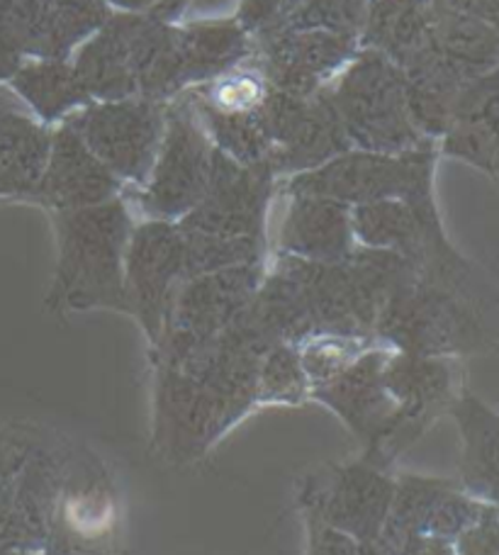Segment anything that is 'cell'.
<instances>
[{"instance_id":"6da1fadb","label":"cell","mask_w":499,"mask_h":555,"mask_svg":"<svg viewBox=\"0 0 499 555\" xmlns=\"http://www.w3.org/2000/svg\"><path fill=\"white\" fill-rule=\"evenodd\" d=\"M414 273L402 256L366 246L336 263L276 254L246 312L273 346H303L315 336L375 341L385 300Z\"/></svg>"},{"instance_id":"7a4b0ae2","label":"cell","mask_w":499,"mask_h":555,"mask_svg":"<svg viewBox=\"0 0 499 555\" xmlns=\"http://www.w3.org/2000/svg\"><path fill=\"white\" fill-rule=\"evenodd\" d=\"M52 224L56 263L47 310L52 314L93 310L127 314L125 259L137 224L127 195L86 210L52 212Z\"/></svg>"},{"instance_id":"3957f363","label":"cell","mask_w":499,"mask_h":555,"mask_svg":"<svg viewBox=\"0 0 499 555\" xmlns=\"http://www.w3.org/2000/svg\"><path fill=\"white\" fill-rule=\"evenodd\" d=\"M499 334V297H477L409 275L387 297L375 322V341L391 351L458 359L495 349Z\"/></svg>"},{"instance_id":"277c9868","label":"cell","mask_w":499,"mask_h":555,"mask_svg":"<svg viewBox=\"0 0 499 555\" xmlns=\"http://www.w3.org/2000/svg\"><path fill=\"white\" fill-rule=\"evenodd\" d=\"M176 25L146 13L115 10L72 56L91 101H123L139 95L171 103L183 95Z\"/></svg>"},{"instance_id":"5b68a950","label":"cell","mask_w":499,"mask_h":555,"mask_svg":"<svg viewBox=\"0 0 499 555\" xmlns=\"http://www.w3.org/2000/svg\"><path fill=\"white\" fill-rule=\"evenodd\" d=\"M256 388V375L248 373L191 375L171 365H154V451L171 465L200 461L258 408Z\"/></svg>"},{"instance_id":"8992f818","label":"cell","mask_w":499,"mask_h":555,"mask_svg":"<svg viewBox=\"0 0 499 555\" xmlns=\"http://www.w3.org/2000/svg\"><path fill=\"white\" fill-rule=\"evenodd\" d=\"M327 95L351 149L405 154L426 142L409 117L402 72L371 49H358L344 72L327 86Z\"/></svg>"},{"instance_id":"52a82bcc","label":"cell","mask_w":499,"mask_h":555,"mask_svg":"<svg viewBox=\"0 0 499 555\" xmlns=\"http://www.w3.org/2000/svg\"><path fill=\"white\" fill-rule=\"evenodd\" d=\"M215 146L188 95L166 107V130L146 183L135 191L144 220L181 222L203 201Z\"/></svg>"},{"instance_id":"ba28073f","label":"cell","mask_w":499,"mask_h":555,"mask_svg":"<svg viewBox=\"0 0 499 555\" xmlns=\"http://www.w3.org/2000/svg\"><path fill=\"white\" fill-rule=\"evenodd\" d=\"M438 144L426 139L412 152L375 154L351 149L315 171L293 176L285 181L287 195H319L348 207L405 201L412 188L426 176H436Z\"/></svg>"},{"instance_id":"9c48e42d","label":"cell","mask_w":499,"mask_h":555,"mask_svg":"<svg viewBox=\"0 0 499 555\" xmlns=\"http://www.w3.org/2000/svg\"><path fill=\"white\" fill-rule=\"evenodd\" d=\"M168 103L149 98L91 101L64 125L84 139L119 183L139 191L152 173L166 130Z\"/></svg>"},{"instance_id":"30bf717a","label":"cell","mask_w":499,"mask_h":555,"mask_svg":"<svg viewBox=\"0 0 499 555\" xmlns=\"http://www.w3.org/2000/svg\"><path fill=\"white\" fill-rule=\"evenodd\" d=\"M258 113L271 144L268 166L278 181L315 171L351 152V142L329 101L327 88L315 95H293L268 88Z\"/></svg>"},{"instance_id":"8fae6325","label":"cell","mask_w":499,"mask_h":555,"mask_svg":"<svg viewBox=\"0 0 499 555\" xmlns=\"http://www.w3.org/2000/svg\"><path fill=\"white\" fill-rule=\"evenodd\" d=\"M395 498L393 468L368 455L309 475L299 492V507L356 543H373L391 517Z\"/></svg>"},{"instance_id":"7c38bea8","label":"cell","mask_w":499,"mask_h":555,"mask_svg":"<svg viewBox=\"0 0 499 555\" xmlns=\"http://www.w3.org/2000/svg\"><path fill=\"white\" fill-rule=\"evenodd\" d=\"M183 283L185 254L178 222H137L125 259V295L127 317L139 324L149 349H156L162 341L168 314Z\"/></svg>"},{"instance_id":"4fadbf2b","label":"cell","mask_w":499,"mask_h":555,"mask_svg":"<svg viewBox=\"0 0 499 555\" xmlns=\"http://www.w3.org/2000/svg\"><path fill=\"white\" fill-rule=\"evenodd\" d=\"M268 261L188 278L178 291L152 363L217 339L242 314L264 283Z\"/></svg>"},{"instance_id":"5bb4252c","label":"cell","mask_w":499,"mask_h":555,"mask_svg":"<svg viewBox=\"0 0 499 555\" xmlns=\"http://www.w3.org/2000/svg\"><path fill=\"white\" fill-rule=\"evenodd\" d=\"M391 349L373 344L332 380L315 385L309 400L332 410L361 443V453L393 468L391 443L399 426V408L385 388Z\"/></svg>"},{"instance_id":"9a60e30c","label":"cell","mask_w":499,"mask_h":555,"mask_svg":"<svg viewBox=\"0 0 499 555\" xmlns=\"http://www.w3.org/2000/svg\"><path fill=\"white\" fill-rule=\"evenodd\" d=\"M278 176L268 164L244 166L215 149L213 171L203 201L181 222L183 230L232 236V240H268V207H271Z\"/></svg>"},{"instance_id":"2e32d148","label":"cell","mask_w":499,"mask_h":555,"mask_svg":"<svg viewBox=\"0 0 499 555\" xmlns=\"http://www.w3.org/2000/svg\"><path fill=\"white\" fill-rule=\"evenodd\" d=\"M487 504L468 494L458 480L426 475H395V498L378 543L387 555H402L414 537H442L456 541L481 517Z\"/></svg>"},{"instance_id":"e0dca14e","label":"cell","mask_w":499,"mask_h":555,"mask_svg":"<svg viewBox=\"0 0 499 555\" xmlns=\"http://www.w3.org/2000/svg\"><path fill=\"white\" fill-rule=\"evenodd\" d=\"M358 37L327 29H276L254 37V66L276 91L315 95L351 62Z\"/></svg>"},{"instance_id":"ac0fdd59","label":"cell","mask_w":499,"mask_h":555,"mask_svg":"<svg viewBox=\"0 0 499 555\" xmlns=\"http://www.w3.org/2000/svg\"><path fill=\"white\" fill-rule=\"evenodd\" d=\"M385 388L399 408V426L391 443L393 463L461 392V361L391 351L385 363Z\"/></svg>"},{"instance_id":"d6986e66","label":"cell","mask_w":499,"mask_h":555,"mask_svg":"<svg viewBox=\"0 0 499 555\" xmlns=\"http://www.w3.org/2000/svg\"><path fill=\"white\" fill-rule=\"evenodd\" d=\"M66 459L47 441L8 480L0 482V546L42 553L64 480Z\"/></svg>"},{"instance_id":"ffe728a7","label":"cell","mask_w":499,"mask_h":555,"mask_svg":"<svg viewBox=\"0 0 499 555\" xmlns=\"http://www.w3.org/2000/svg\"><path fill=\"white\" fill-rule=\"evenodd\" d=\"M125 195V185L68 125L52 132V152L33 201L52 212L86 210Z\"/></svg>"},{"instance_id":"44dd1931","label":"cell","mask_w":499,"mask_h":555,"mask_svg":"<svg viewBox=\"0 0 499 555\" xmlns=\"http://www.w3.org/2000/svg\"><path fill=\"white\" fill-rule=\"evenodd\" d=\"M358 249L351 207L319 195H287L278 254L315 263L346 261Z\"/></svg>"},{"instance_id":"7402d4cb","label":"cell","mask_w":499,"mask_h":555,"mask_svg":"<svg viewBox=\"0 0 499 555\" xmlns=\"http://www.w3.org/2000/svg\"><path fill=\"white\" fill-rule=\"evenodd\" d=\"M438 152L495 181L499 168V66L465 86Z\"/></svg>"},{"instance_id":"603a6c76","label":"cell","mask_w":499,"mask_h":555,"mask_svg":"<svg viewBox=\"0 0 499 555\" xmlns=\"http://www.w3.org/2000/svg\"><path fill=\"white\" fill-rule=\"evenodd\" d=\"M358 44L385 56L399 72L424 62L436 52L434 0H371Z\"/></svg>"},{"instance_id":"cb8c5ba5","label":"cell","mask_w":499,"mask_h":555,"mask_svg":"<svg viewBox=\"0 0 499 555\" xmlns=\"http://www.w3.org/2000/svg\"><path fill=\"white\" fill-rule=\"evenodd\" d=\"M176 52L188 93L244 66L254 56V37L234 17L191 20L176 25Z\"/></svg>"},{"instance_id":"d4e9b609","label":"cell","mask_w":499,"mask_h":555,"mask_svg":"<svg viewBox=\"0 0 499 555\" xmlns=\"http://www.w3.org/2000/svg\"><path fill=\"white\" fill-rule=\"evenodd\" d=\"M448 414L461 439L458 482L475 500L499 509V412L463 388Z\"/></svg>"},{"instance_id":"484cf974","label":"cell","mask_w":499,"mask_h":555,"mask_svg":"<svg viewBox=\"0 0 499 555\" xmlns=\"http://www.w3.org/2000/svg\"><path fill=\"white\" fill-rule=\"evenodd\" d=\"M8 86L47 127L64 125L68 117L91 103L72 59H25Z\"/></svg>"},{"instance_id":"4316f807","label":"cell","mask_w":499,"mask_h":555,"mask_svg":"<svg viewBox=\"0 0 499 555\" xmlns=\"http://www.w3.org/2000/svg\"><path fill=\"white\" fill-rule=\"evenodd\" d=\"M52 132L35 115L0 122V201H33L52 152Z\"/></svg>"},{"instance_id":"83f0119b","label":"cell","mask_w":499,"mask_h":555,"mask_svg":"<svg viewBox=\"0 0 499 555\" xmlns=\"http://www.w3.org/2000/svg\"><path fill=\"white\" fill-rule=\"evenodd\" d=\"M405 76V101L409 117L424 139L442 142L453 120L456 105L461 101L468 81L436 52L424 62L409 66Z\"/></svg>"},{"instance_id":"f1b7e54d","label":"cell","mask_w":499,"mask_h":555,"mask_svg":"<svg viewBox=\"0 0 499 555\" xmlns=\"http://www.w3.org/2000/svg\"><path fill=\"white\" fill-rule=\"evenodd\" d=\"M434 49L468 83L499 66V35L490 25L434 0Z\"/></svg>"},{"instance_id":"f546056e","label":"cell","mask_w":499,"mask_h":555,"mask_svg":"<svg viewBox=\"0 0 499 555\" xmlns=\"http://www.w3.org/2000/svg\"><path fill=\"white\" fill-rule=\"evenodd\" d=\"M185 95L191 101L195 115L200 117V122H203L209 142H213L219 154H225L232 162L244 166L268 164L271 144H268L261 113H258L261 105L225 111V107L209 105L193 91H188Z\"/></svg>"},{"instance_id":"4dcf8cb0","label":"cell","mask_w":499,"mask_h":555,"mask_svg":"<svg viewBox=\"0 0 499 555\" xmlns=\"http://www.w3.org/2000/svg\"><path fill=\"white\" fill-rule=\"evenodd\" d=\"M0 42L25 59H54L52 0H0Z\"/></svg>"},{"instance_id":"1f68e13d","label":"cell","mask_w":499,"mask_h":555,"mask_svg":"<svg viewBox=\"0 0 499 555\" xmlns=\"http://www.w3.org/2000/svg\"><path fill=\"white\" fill-rule=\"evenodd\" d=\"M181 227V224H178ZM185 254V281L195 275L236 269V266L261 263L268 259V240H232V236H215L203 232L183 230Z\"/></svg>"},{"instance_id":"d6a6232c","label":"cell","mask_w":499,"mask_h":555,"mask_svg":"<svg viewBox=\"0 0 499 555\" xmlns=\"http://www.w3.org/2000/svg\"><path fill=\"white\" fill-rule=\"evenodd\" d=\"M312 395L303 353L297 344H276L268 349L258 365V404H303Z\"/></svg>"},{"instance_id":"836d02e7","label":"cell","mask_w":499,"mask_h":555,"mask_svg":"<svg viewBox=\"0 0 499 555\" xmlns=\"http://www.w3.org/2000/svg\"><path fill=\"white\" fill-rule=\"evenodd\" d=\"M113 13L107 0H52L54 59H72Z\"/></svg>"},{"instance_id":"e575fe53","label":"cell","mask_w":499,"mask_h":555,"mask_svg":"<svg viewBox=\"0 0 499 555\" xmlns=\"http://www.w3.org/2000/svg\"><path fill=\"white\" fill-rule=\"evenodd\" d=\"M366 10V0H299L293 13L268 33H276V29H327V33L361 37Z\"/></svg>"},{"instance_id":"d590c367","label":"cell","mask_w":499,"mask_h":555,"mask_svg":"<svg viewBox=\"0 0 499 555\" xmlns=\"http://www.w3.org/2000/svg\"><path fill=\"white\" fill-rule=\"evenodd\" d=\"M373 344L378 341L346 339V336H315V339L305 341L299 346V353H303V363L312 388L332 380L334 375L342 373L348 363L358 359Z\"/></svg>"},{"instance_id":"8d00e7d4","label":"cell","mask_w":499,"mask_h":555,"mask_svg":"<svg viewBox=\"0 0 499 555\" xmlns=\"http://www.w3.org/2000/svg\"><path fill=\"white\" fill-rule=\"evenodd\" d=\"M299 0H239L234 20L248 35L258 37L283 23Z\"/></svg>"},{"instance_id":"74e56055","label":"cell","mask_w":499,"mask_h":555,"mask_svg":"<svg viewBox=\"0 0 499 555\" xmlns=\"http://www.w3.org/2000/svg\"><path fill=\"white\" fill-rule=\"evenodd\" d=\"M456 555H499V509L487 504L485 512L453 541Z\"/></svg>"},{"instance_id":"f35d334b","label":"cell","mask_w":499,"mask_h":555,"mask_svg":"<svg viewBox=\"0 0 499 555\" xmlns=\"http://www.w3.org/2000/svg\"><path fill=\"white\" fill-rule=\"evenodd\" d=\"M307 555H356V541L305 512Z\"/></svg>"},{"instance_id":"ab89813d","label":"cell","mask_w":499,"mask_h":555,"mask_svg":"<svg viewBox=\"0 0 499 555\" xmlns=\"http://www.w3.org/2000/svg\"><path fill=\"white\" fill-rule=\"evenodd\" d=\"M107 3L113 10H123V13H146L176 25L181 23L191 0H107Z\"/></svg>"},{"instance_id":"60d3db41","label":"cell","mask_w":499,"mask_h":555,"mask_svg":"<svg viewBox=\"0 0 499 555\" xmlns=\"http://www.w3.org/2000/svg\"><path fill=\"white\" fill-rule=\"evenodd\" d=\"M446 3L461 10L465 15L481 20L485 25H490L499 35V0H446Z\"/></svg>"},{"instance_id":"b9f144b4","label":"cell","mask_w":499,"mask_h":555,"mask_svg":"<svg viewBox=\"0 0 499 555\" xmlns=\"http://www.w3.org/2000/svg\"><path fill=\"white\" fill-rule=\"evenodd\" d=\"M402 555H456V546L451 539H442V537H414L407 543V548Z\"/></svg>"},{"instance_id":"7bdbcfd3","label":"cell","mask_w":499,"mask_h":555,"mask_svg":"<svg viewBox=\"0 0 499 555\" xmlns=\"http://www.w3.org/2000/svg\"><path fill=\"white\" fill-rule=\"evenodd\" d=\"M29 113L25 103L20 101L17 93L10 88L8 83H0V122H5L8 117H15V115H25ZM33 115V113H29Z\"/></svg>"},{"instance_id":"ee69618b","label":"cell","mask_w":499,"mask_h":555,"mask_svg":"<svg viewBox=\"0 0 499 555\" xmlns=\"http://www.w3.org/2000/svg\"><path fill=\"white\" fill-rule=\"evenodd\" d=\"M25 64V56L17 54L15 49L0 42V83H8L17 74V68Z\"/></svg>"},{"instance_id":"f6af8a7d","label":"cell","mask_w":499,"mask_h":555,"mask_svg":"<svg viewBox=\"0 0 499 555\" xmlns=\"http://www.w3.org/2000/svg\"><path fill=\"white\" fill-rule=\"evenodd\" d=\"M356 555H387V551L381 546V543H356Z\"/></svg>"},{"instance_id":"bcb514c9","label":"cell","mask_w":499,"mask_h":555,"mask_svg":"<svg viewBox=\"0 0 499 555\" xmlns=\"http://www.w3.org/2000/svg\"><path fill=\"white\" fill-rule=\"evenodd\" d=\"M0 555H25V553H20V551H13V548L0 546Z\"/></svg>"},{"instance_id":"7dc6e473","label":"cell","mask_w":499,"mask_h":555,"mask_svg":"<svg viewBox=\"0 0 499 555\" xmlns=\"http://www.w3.org/2000/svg\"><path fill=\"white\" fill-rule=\"evenodd\" d=\"M27 555H47V553H27Z\"/></svg>"}]
</instances>
